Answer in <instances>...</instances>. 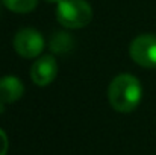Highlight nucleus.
I'll use <instances>...</instances> for the list:
<instances>
[{"label":"nucleus","mask_w":156,"mask_h":155,"mask_svg":"<svg viewBox=\"0 0 156 155\" xmlns=\"http://www.w3.org/2000/svg\"><path fill=\"white\" fill-rule=\"evenodd\" d=\"M141 98L143 88L140 81L127 73L115 76L108 87L109 105L118 113H130L136 109Z\"/></svg>","instance_id":"obj_1"},{"label":"nucleus","mask_w":156,"mask_h":155,"mask_svg":"<svg viewBox=\"0 0 156 155\" xmlns=\"http://www.w3.org/2000/svg\"><path fill=\"white\" fill-rule=\"evenodd\" d=\"M58 21L68 29H80L90 24L93 8L87 0H61L56 8Z\"/></svg>","instance_id":"obj_2"},{"label":"nucleus","mask_w":156,"mask_h":155,"mask_svg":"<svg viewBox=\"0 0 156 155\" xmlns=\"http://www.w3.org/2000/svg\"><path fill=\"white\" fill-rule=\"evenodd\" d=\"M130 58L141 67L156 68V35L143 34L136 37L129 47Z\"/></svg>","instance_id":"obj_3"},{"label":"nucleus","mask_w":156,"mask_h":155,"mask_svg":"<svg viewBox=\"0 0 156 155\" xmlns=\"http://www.w3.org/2000/svg\"><path fill=\"white\" fill-rule=\"evenodd\" d=\"M14 49L23 58H37L44 49V38L32 28L21 29L14 37Z\"/></svg>","instance_id":"obj_4"},{"label":"nucleus","mask_w":156,"mask_h":155,"mask_svg":"<svg viewBox=\"0 0 156 155\" xmlns=\"http://www.w3.org/2000/svg\"><path fill=\"white\" fill-rule=\"evenodd\" d=\"M58 75V64L53 56H41L37 59L30 68V78L35 85L38 87H46L52 84Z\"/></svg>","instance_id":"obj_5"},{"label":"nucleus","mask_w":156,"mask_h":155,"mask_svg":"<svg viewBox=\"0 0 156 155\" xmlns=\"http://www.w3.org/2000/svg\"><path fill=\"white\" fill-rule=\"evenodd\" d=\"M24 93L23 82L15 76H5L0 79V103L17 102Z\"/></svg>","instance_id":"obj_6"},{"label":"nucleus","mask_w":156,"mask_h":155,"mask_svg":"<svg viewBox=\"0 0 156 155\" xmlns=\"http://www.w3.org/2000/svg\"><path fill=\"white\" fill-rule=\"evenodd\" d=\"M2 2L9 11L18 12V14L32 12L38 5V0H2Z\"/></svg>","instance_id":"obj_7"},{"label":"nucleus","mask_w":156,"mask_h":155,"mask_svg":"<svg viewBox=\"0 0 156 155\" xmlns=\"http://www.w3.org/2000/svg\"><path fill=\"white\" fill-rule=\"evenodd\" d=\"M71 46H73V40L70 34H64V32L56 34L50 41V49L56 53H65L71 49Z\"/></svg>","instance_id":"obj_8"},{"label":"nucleus","mask_w":156,"mask_h":155,"mask_svg":"<svg viewBox=\"0 0 156 155\" xmlns=\"http://www.w3.org/2000/svg\"><path fill=\"white\" fill-rule=\"evenodd\" d=\"M8 137L5 134V131L0 129V155H6L8 152Z\"/></svg>","instance_id":"obj_9"},{"label":"nucleus","mask_w":156,"mask_h":155,"mask_svg":"<svg viewBox=\"0 0 156 155\" xmlns=\"http://www.w3.org/2000/svg\"><path fill=\"white\" fill-rule=\"evenodd\" d=\"M46 2H50V3H59L61 0H46Z\"/></svg>","instance_id":"obj_10"}]
</instances>
